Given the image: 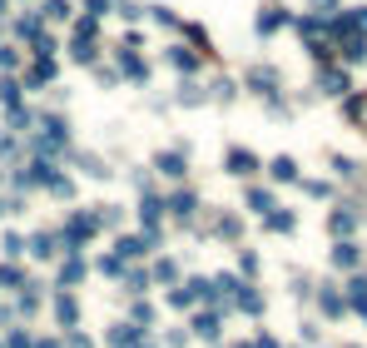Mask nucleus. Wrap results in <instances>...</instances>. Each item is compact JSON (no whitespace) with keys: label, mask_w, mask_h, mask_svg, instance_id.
Listing matches in <instances>:
<instances>
[{"label":"nucleus","mask_w":367,"mask_h":348,"mask_svg":"<svg viewBox=\"0 0 367 348\" xmlns=\"http://www.w3.org/2000/svg\"><path fill=\"white\" fill-rule=\"evenodd\" d=\"M134 254H144V239L124 234V239H119V254H115V259H134Z\"/></svg>","instance_id":"5"},{"label":"nucleus","mask_w":367,"mask_h":348,"mask_svg":"<svg viewBox=\"0 0 367 348\" xmlns=\"http://www.w3.org/2000/svg\"><path fill=\"white\" fill-rule=\"evenodd\" d=\"M0 5H5V0H0Z\"/></svg>","instance_id":"21"},{"label":"nucleus","mask_w":367,"mask_h":348,"mask_svg":"<svg viewBox=\"0 0 367 348\" xmlns=\"http://www.w3.org/2000/svg\"><path fill=\"white\" fill-rule=\"evenodd\" d=\"M75 314H80V309H75V299H70V294H60V299H55V318L64 323V329H70V323H75Z\"/></svg>","instance_id":"1"},{"label":"nucleus","mask_w":367,"mask_h":348,"mask_svg":"<svg viewBox=\"0 0 367 348\" xmlns=\"http://www.w3.org/2000/svg\"><path fill=\"white\" fill-rule=\"evenodd\" d=\"M322 85H328V95H342V90H348V75H342V70H328V75H322Z\"/></svg>","instance_id":"8"},{"label":"nucleus","mask_w":367,"mask_h":348,"mask_svg":"<svg viewBox=\"0 0 367 348\" xmlns=\"http://www.w3.org/2000/svg\"><path fill=\"white\" fill-rule=\"evenodd\" d=\"M0 209H5V204H0Z\"/></svg>","instance_id":"22"},{"label":"nucleus","mask_w":367,"mask_h":348,"mask_svg":"<svg viewBox=\"0 0 367 348\" xmlns=\"http://www.w3.org/2000/svg\"><path fill=\"white\" fill-rule=\"evenodd\" d=\"M293 174H298V165H293L288 154H278V159H273V179H293Z\"/></svg>","instance_id":"10"},{"label":"nucleus","mask_w":367,"mask_h":348,"mask_svg":"<svg viewBox=\"0 0 367 348\" xmlns=\"http://www.w3.org/2000/svg\"><path fill=\"white\" fill-rule=\"evenodd\" d=\"M169 60H174L179 70H193V65H199V55H193V50H184V45H174V50H169Z\"/></svg>","instance_id":"6"},{"label":"nucleus","mask_w":367,"mask_h":348,"mask_svg":"<svg viewBox=\"0 0 367 348\" xmlns=\"http://www.w3.org/2000/svg\"><path fill=\"white\" fill-rule=\"evenodd\" d=\"M353 229V214H333V234H348Z\"/></svg>","instance_id":"18"},{"label":"nucleus","mask_w":367,"mask_h":348,"mask_svg":"<svg viewBox=\"0 0 367 348\" xmlns=\"http://www.w3.org/2000/svg\"><path fill=\"white\" fill-rule=\"evenodd\" d=\"M193 329H199L204 338H213V334H219V318H213V314H199V318H193Z\"/></svg>","instance_id":"12"},{"label":"nucleus","mask_w":367,"mask_h":348,"mask_svg":"<svg viewBox=\"0 0 367 348\" xmlns=\"http://www.w3.org/2000/svg\"><path fill=\"white\" fill-rule=\"evenodd\" d=\"M119 70H124L129 80H144V60H139V55H124V50H119Z\"/></svg>","instance_id":"3"},{"label":"nucleus","mask_w":367,"mask_h":348,"mask_svg":"<svg viewBox=\"0 0 367 348\" xmlns=\"http://www.w3.org/2000/svg\"><path fill=\"white\" fill-rule=\"evenodd\" d=\"M253 165H258V159H253L248 150H233V154H228V170H233V174H253Z\"/></svg>","instance_id":"2"},{"label":"nucleus","mask_w":367,"mask_h":348,"mask_svg":"<svg viewBox=\"0 0 367 348\" xmlns=\"http://www.w3.org/2000/svg\"><path fill=\"white\" fill-rule=\"evenodd\" d=\"M283 20H288L283 10H268V15H258V30H263V35H273L278 25H283Z\"/></svg>","instance_id":"7"},{"label":"nucleus","mask_w":367,"mask_h":348,"mask_svg":"<svg viewBox=\"0 0 367 348\" xmlns=\"http://www.w3.org/2000/svg\"><path fill=\"white\" fill-rule=\"evenodd\" d=\"M30 254L50 259V254H55V239H50V234H35V239H30Z\"/></svg>","instance_id":"9"},{"label":"nucleus","mask_w":367,"mask_h":348,"mask_svg":"<svg viewBox=\"0 0 367 348\" xmlns=\"http://www.w3.org/2000/svg\"><path fill=\"white\" fill-rule=\"evenodd\" d=\"M134 338H139V329H115L110 334V343H134Z\"/></svg>","instance_id":"17"},{"label":"nucleus","mask_w":367,"mask_h":348,"mask_svg":"<svg viewBox=\"0 0 367 348\" xmlns=\"http://www.w3.org/2000/svg\"><path fill=\"white\" fill-rule=\"evenodd\" d=\"M333 259L342 264V269H353V264H357V249H353V244H338V249H333Z\"/></svg>","instance_id":"11"},{"label":"nucleus","mask_w":367,"mask_h":348,"mask_svg":"<svg viewBox=\"0 0 367 348\" xmlns=\"http://www.w3.org/2000/svg\"><path fill=\"white\" fill-rule=\"evenodd\" d=\"M45 15L50 20H70V5H64V0H45Z\"/></svg>","instance_id":"13"},{"label":"nucleus","mask_w":367,"mask_h":348,"mask_svg":"<svg viewBox=\"0 0 367 348\" xmlns=\"http://www.w3.org/2000/svg\"><path fill=\"white\" fill-rule=\"evenodd\" d=\"M169 209H174V214H193V194H189V189L174 194V204H169Z\"/></svg>","instance_id":"14"},{"label":"nucleus","mask_w":367,"mask_h":348,"mask_svg":"<svg viewBox=\"0 0 367 348\" xmlns=\"http://www.w3.org/2000/svg\"><path fill=\"white\" fill-rule=\"evenodd\" d=\"M0 348H5V343H0Z\"/></svg>","instance_id":"23"},{"label":"nucleus","mask_w":367,"mask_h":348,"mask_svg":"<svg viewBox=\"0 0 367 348\" xmlns=\"http://www.w3.org/2000/svg\"><path fill=\"white\" fill-rule=\"evenodd\" d=\"M239 309H248V314H258V309H263V299H258V294H244V289H239Z\"/></svg>","instance_id":"15"},{"label":"nucleus","mask_w":367,"mask_h":348,"mask_svg":"<svg viewBox=\"0 0 367 348\" xmlns=\"http://www.w3.org/2000/svg\"><path fill=\"white\" fill-rule=\"evenodd\" d=\"M80 274H84V264H80V259H70V264H64V283H75Z\"/></svg>","instance_id":"19"},{"label":"nucleus","mask_w":367,"mask_h":348,"mask_svg":"<svg viewBox=\"0 0 367 348\" xmlns=\"http://www.w3.org/2000/svg\"><path fill=\"white\" fill-rule=\"evenodd\" d=\"M144 224H149V229L159 224V199H144Z\"/></svg>","instance_id":"16"},{"label":"nucleus","mask_w":367,"mask_h":348,"mask_svg":"<svg viewBox=\"0 0 367 348\" xmlns=\"http://www.w3.org/2000/svg\"><path fill=\"white\" fill-rule=\"evenodd\" d=\"M159 174L179 179V174H184V159H179V154H159Z\"/></svg>","instance_id":"4"},{"label":"nucleus","mask_w":367,"mask_h":348,"mask_svg":"<svg viewBox=\"0 0 367 348\" xmlns=\"http://www.w3.org/2000/svg\"><path fill=\"white\" fill-rule=\"evenodd\" d=\"M35 348H60V343H35Z\"/></svg>","instance_id":"20"}]
</instances>
